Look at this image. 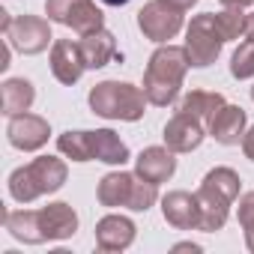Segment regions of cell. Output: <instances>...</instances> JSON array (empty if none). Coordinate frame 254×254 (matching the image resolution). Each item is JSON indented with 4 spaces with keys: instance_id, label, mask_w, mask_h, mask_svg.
Returning <instances> with one entry per match:
<instances>
[{
    "instance_id": "4316f807",
    "label": "cell",
    "mask_w": 254,
    "mask_h": 254,
    "mask_svg": "<svg viewBox=\"0 0 254 254\" xmlns=\"http://www.w3.org/2000/svg\"><path fill=\"white\" fill-rule=\"evenodd\" d=\"M242 153H245V159H251V162H254V126L242 135Z\"/></svg>"
},
{
    "instance_id": "d6a6232c",
    "label": "cell",
    "mask_w": 254,
    "mask_h": 254,
    "mask_svg": "<svg viewBox=\"0 0 254 254\" xmlns=\"http://www.w3.org/2000/svg\"><path fill=\"white\" fill-rule=\"evenodd\" d=\"M102 3H105V6H126L129 0H102Z\"/></svg>"
},
{
    "instance_id": "30bf717a",
    "label": "cell",
    "mask_w": 254,
    "mask_h": 254,
    "mask_svg": "<svg viewBox=\"0 0 254 254\" xmlns=\"http://www.w3.org/2000/svg\"><path fill=\"white\" fill-rule=\"evenodd\" d=\"M48 135H51V126L45 117L39 114H15L9 117V126H6V138L15 150L21 153H33V150H42L48 144Z\"/></svg>"
},
{
    "instance_id": "7402d4cb",
    "label": "cell",
    "mask_w": 254,
    "mask_h": 254,
    "mask_svg": "<svg viewBox=\"0 0 254 254\" xmlns=\"http://www.w3.org/2000/svg\"><path fill=\"white\" fill-rule=\"evenodd\" d=\"M3 224L9 236L27 245H39V230H36V209H12L3 215Z\"/></svg>"
},
{
    "instance_id": "d4e9b609",
    "label": "cell",
    "mask_w": 254,
    "mask_h": 254,
    "mask_svg": "<svg viewBox=\"0 0 254 254\" xmlns=\"http://www.w3.org/2000/svg\"><path fill=\"white\" fill-rule=\"evenodd\" d=\"M230 75L245 81V78H254V39H245L233 57H230Z\"/></svg>"
},
{
    "instance_id": "5b68a950",
    "label": "cell",
    "mask_w": 254,
    "mask_h": 254,
    "mask_svg": "<svg viewBox=\"0 0 254 254\" xmlns=\"http://www.w3.org/2000/svg\"><path fill=\"white\" fill-rule=\"evenodd\" d=\"M96 117L105 120H123V123H138L147 108V96L141 87L129 81H102L87 96Z\"/></svg>"
},
{
    "instance_id": "6da1fadb",
    "label": "cell",
    "mask_w": 254,
    "mask_h": 254,
    "mask_svg": "<svg viewBox=\"0 0 254 254\" xmlns=\"http://www.w3.org/2000/svg\"><path fill=\"white\" fill-rule=\"evenodd\" d=\"M189 51L186 45H171L165 42L162 48L153 51L150 63H147V72H144V96L150 105L156 108H168L177 102L180 96V87H183V78L189 72Z\"/></svg>"
},
{
    "instance_id": "1f68e13d",
    "label": "cell",
    "mask_w": 254,
    "mask_h": 254,
    "mask_svg": "<svg viewBox=\"0 0 254 254\" xmlns=\"http://www.w3.org/2000/svg\"><path fill=\"white\" fill-rule=\"evenodd\" d=\"M245 245H248V251H254V230L245 233Z\"/></svg>"
},
{
    "instance_id": "3957f363",
    "label": "cell",
    "mask_w": 254,
    "mask_h": 254,
    "mask_svg": "<svg viewBox=\"0 0 254 254\" xmlns=\"http://www.w3.org/2000/svg\"><path fill=\"white\" fill-rule=\"evenodd\" d=\"M66 177H69V168H66L63 159H57V156H39L30 165H21V168H15L9 174V194H12V200H18V203L27 206V203H33L42 194L60 191L63 183H66Z\"/></svg>"
},
{
    "instance_id": "ffe728a7",
    "label": "cell",
    "mask_w": 254,
    "mask_h": 254,
    "mask_svg": "<svg viewBox=\"0 0 254 254\" xmlns=\"http://www.w3.org/2000/svg\"><path fill=\"white\" fill-rule=\"evenodd\" d=\"M90 150H93V159L105 162V165H126L129 162V147H126V141H120V135L111 132V129L90 132Z\"/></svg>"
},
{
    "instance_id": "83f0119b",
    "label": "cell",
    "mask_w": 254,
    "mask_h": 254,
    "mask_svg": "<svg viewBox=\"0 0 254 254\" xmlns=\"http://www.w3.org/2000/svg\"><path fill=\"white\" fill-rule=\"evenodd\" d=\"M251 3H254V0H221V6H236V9H245Z\"/></svg>"
},
{
    "instance_id": "9c48e42d",
    "label": "cell",
    "mask_w": 254,
    "mask_h": 254,
    "mask_svg": "<svg viewBox=\"0 0 254 254\" xmlns=\"http://www.w3.org/2000/svg\"><path fill=\"white\" fill-rule=\"evenodd\" d=\"M138 30L165 45L168 39H174L180 30H183V9L165 3V0H150V3H144V9L138 12Z\"/></svg>"
},
{
    "instance_id": "ac0fdd59",
    "label": "cell",
    "mask_w": 254,
    "mask_h": 254,
    "mask_svg": "<svg viewBox=\"0 0 254 254\" xmlns=\"http://www.w3.org/2000/svg\"><path fill=\"white\" fill-rule=\"evenodd\" d=\"M78 45H81V54H84L87 69H102V66H108L111 60L120 57L114 33L105 30V27H99V30H93V33H84Z\"/></svg>"
},
{
    "instance_id": "7c38bea8",
    "label": "cell",
    "mask_w": 254,
    "mask_h": 254,
    "mask_svg": "<svg viewBox=\"0 0 254 254\" xmlns=\"http://www.w3.org/2000/svg\"><path fill=\"white\" fill-rule=\"evenodd\" d=\"M165 147L168 150H174V153H191V150H197L200 144H203V123L200 120H194L191 114H183V111H177L171 120H168V126H165Z\"/></svg>"
},
{
    "instance_id": "e0dca14e",
    "label": "cell",
    "mask_w": 254,
    "mask_h": 254,
    "mask_svg": "<svg viewBox=\"0 0 254 254\" xmlns=\"http://www.w3.org/2000/svg\"><path fill=\"white\" fill-rule=\"evenodd\" d=\"M135 171L144 180L156 183V186L159 183H168L174 177V171H177L174 150H168V147H147V150H141L138 159H135Z\"/></svg>"
},
{
    "instance_id": "9a60e30c",
    "label": "cell",
    "mask_w": 254,
    "mask_h": 254,
    "mask_svg": "<svg viewBox=\"0 0 254 254\" xmlns=\"http://www.w3.org/2000/svg\"><path fill=\"white\" fill-rule=\"evenodd\" d=\"M245 126H248V117L239 105H221L215 111V117L209 120V135L224 144V147H236L242 144V135H245Z\"/></svg>"
},
{
    "instance_id": "52a82bcc",
    "label": "cell",
    "mask_w": 254,
    "mask_h": 254,
    "mask_svg": "<svg viewBox=\"0 0 254 254\" xmlns=\"http://www.w3.org/2000/svg\"><path fill=\"white\" fill-rule=\"evenodd\" d=\"M0 24H3L6 42L21 54H42L51 45V24L39 15H18L12 18L6 9H0Z\"/></svg>"
},
{
    "instance_id": "603a6c76",
    "label": "cell",
    "mask_w": 254,
    "mask_h": 254,
    "mask_svg": "<svg viewBox=\"0 0 254 254\" xmlns=\"http://www.w3.org/2000/svg\"><path fill=\"white\" fill-rule=\"evenodd\" d=\"M57 150L72 159V162H93V150H90V132H63L57 138Z\"/></svg>"
},
{
    "instance_id": "44dd1931",
    "label": "cell",
    "mask_w": 254,
    "mask_h": 254,
    "mask_svg": "<svg viewBox=\"0 0 254 254\" xmlns=\"http://www.w3.org/2000/svg\"><path fill=\"white\" fill-rule=\"evenodd\" d=\"M221 105H224V96H221V93L191 90V93H186V96L180 99L177 111H183V114H191L194 120H200V123H206V126H209V120L215 117V111H218Z\"/></svg>"
},
{
    "instance_id": "8992f818",
    "label": "cell",
    "mask_w": 254,
    "mask_h": 254,
    "mask_svg": "<svg viewBox=\"0 0 254 254\" xmlns=\"http://www.w3.org/2000/svg\"><path fill=\"white\" fill-rule=\"evenodd\" d=\"M224 48V36L215 24L212 12H200L191 18V24L186 27V51H189V63L197 69H206L218 60Z\"/></svg>"
},
{
    "instance_id": "d6986e66",
    "label": "cell",
    "mask_w": 254,
    "mask_h": 254,
    "mask_svg": "<svg viewBox=\"0 0 254 254\" xmlns=\"http://www.w3.org/2000/svg\"><path fill=\"white\" fill-rule=\"evenodd\" d=\"M33 99H36V90H33V84L27 78H6L0 84V111L6 117L30 111Z\"/></svg>"
},
{
    "instance_id": "2e32d148",
    "label": "cell",
    "mask_w": 254,
    "mask_h": 254,
    "mask_svg": "<svg viewBox=\"0 0 254 254\" xmlns=\"http://www.w3.org/2000/svg\"><path fill=\"white\" fill-rule=\"evenodd\" d=\"M135 221L126 218V215H105L96 224V245L102 251H126L135 242Z\"/></svg>"
},
{
    "instance_id": "7a4b0ae2",
    "label": "cell",
    "mask_w": 254,
    "mask_h": 254,
    "mask_svg": "<svg viewBox=\"0 0 254 254\" xmlns=\"http://www.w3.org/2000/svg\"><path fill=\"white\" fill-rule=\"evenodd\" d=\"M239 174L233 168H212L200 189H197V203H200V230L203 233H215L227 224L230 206L239 197Z\"/></svg>"
},
{
    "instance_id": "cb8c5ba5",
    "label": "cell",
    "mask_w": 254,
    "mask_h": 254,
    "mask_svg": "<svg viewBox=\"0 0 254 254\" xmlns=\"http://www.w3.org/2000/svg\"><path fill=\"white\" fill-rule=\"evenodd\" d=\"M245 21H248V15L242 9H236V6H224V12L215 15V24H218L221 36H224V42H233V39L245 36Z\"/></svg>"
},
{
    "instance_id": "836d02e7",
    "label": "cell",
    "mask_w": 254,
    "mask_h": 254,
    "mask_svg": "<svg viewBox=\"0 0 254 254\" xmlns=\"http://www.w3.org/2000/svg\"><path fill=\"white\" fill-rule=\"evenodd\" d=\"M251 102H254V87H251Z\"/></svg>"
},
{
    "instance_id": "4dcf8cb0",
    "label": "cell",
    "mask_w": 254,
    "mask_h": 254,
    "mask_svg": "<svg viewBox=\"0 0 254 254\" xmlns=\"http://www.w3.org/2000/svg\"><path fill=\"white\" fill-rule=\"evenodd\" d=\"M245 36L248 39H254V12L248 15V21H245Z\"/></svg>"
},
{
    "instance_id": "484cf974",
    "label": "cell",
    "mask_w": 254,
    "mask_h": 254,
    "mask_svg": "<svg viewBox=\"0 0 254 254\" xmlns=\"http://www.w3.org/2000/svg\"><path fill=\"white\" fill-rule=\"evenodd\" d=\"M236 218L242 224V230H254V191H245L239 197V206H236Z\"/></svg>"
},
{
    "instance_id": "8fae6325",
    "label": "cell",
    "mask_w": 254,
    "mask_h": 254,
    "mask_svg": "<svg viewBox=\"0 0 254 254\" xmlns=\"http://www.w3.org/2000/svg\"><path fill=\"white\" fill-rule=\"evenodd\" d=\"M36 230H39V242H60V239H69V236H75V230H78V212H75L66 200L48 203V206L36 209Z\"/></svg>"
},
{
    "instance_id": "277c9868",
    "label": "cell",
    "mask_w": 254,
    "mask_h": 254,
    "mask_svg": "<svg viewBox=\"0 0 254 254\" xmlns=\"http://www.w3.org/2000/svg\"><path fill=\"white\" fill-rule=\"evenodd\" d=\"M96 197L102 206L114 209V206H126L132 212H147L156 200H159V186L144 180L138 171L129 174V171H111L99 180V189H96Z\"/></svg>"
},
{
    "instance_id": "f546056e",
    "label": "cell",
    "mask_w": 254,
    "mask_h": 254,
    "mask_svg": "<svg viewBox=\"0 0 254 254\" xmlns=\"http://www.w3.org/2000/svg\"><path fill=\"white\" fill-rule=\"evenodd\" d=\"M174 251H191V254H197L200 245H194V242H180V245H174Z\"/></svg>"
},
{
    "instance_id": "f1b7e54d",
    "label": "cell",
    "mask_w": 254,
    "mask_h": 254,
    "mask_svg": "<svg viewBox=\"0 0 254 254\" xmlns=\"http://www.w3.org/2000/svg\"><path fill=\"white\" fill-rule=\"evenodd\" d=\"M165 3H171V6H177V9H191L197 0H165Z\"/></svg>"
},
{
    "instance_id": "4fadbf2b",
    "label": "cell",
    "mask_w": 254,
    "mask_h": 254,
    "mask_svg": "<svg viewBox=\"0 0 254 254\" xmlns=\"http://www.w3.org/2000/svg\"><path fill=\"white\" fill-rule=\"evenodd\" d=\"M162 215L177 230H200V203H197V194L168 191L162 197Z\"/></svg>"
},
{
    "instance_id": "5bb4252c",
    "label": "cell",
    "mask_w": 254,
    "mask_h": 254,
    "mask_svg": "<svg viewBox=\"0 0 254 254\" xmlns=\"http://www.w3.org/2000/svg\"><path fill=\"white\" fill-rule=\"evenodd\" d=\"M87 63H84V54H81V45L72 42V39H57L51 45V72L60 84L72 87L81 81Z\"/></svg>"
},
{
    "instance_id": "ba28073f",
    "label": "cell",
    "mask_w": 254,
    "mask_h": 254,
    "mask_svg": "<svg viewBox=\"0 0 254 254\" xmlns=\"http://www.w3.org/2000/svg\"><path fill=\"white\" fill-rule=\"evenodd\" d=\"M48 21H57L63 27H72L75 33H93L102 27L105 15L93 0H45Z\"/></svg>"
}]
</instances>
